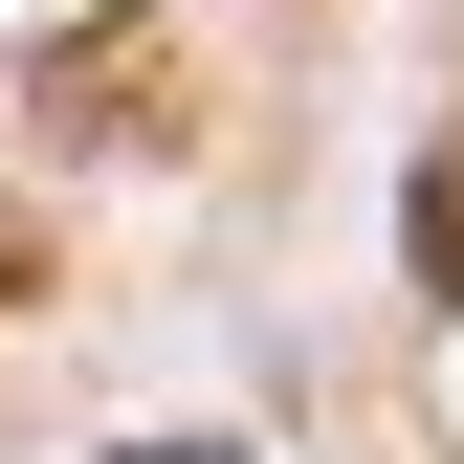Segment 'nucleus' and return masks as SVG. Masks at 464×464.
I'll return each mask as SVG.
<instances>
[{"label":"nucleus","instance_id":"f257e3e1","mask_svg":"<svg viewBox=\"0 0 464 464\" xmlns=\"http://www.w3.org/2000/svg\"><path fill=\"white\" fill-rule=\"evenodd\" d=\"M199 133V44L178 23H67L44 44V155H178Z\"/></svg>","mask_w":464,"mask_h":464},{"label":"nucleus","instance_id":"f03ea898","mask_svg":"<svg viewBox=\"0 0 464 464\" xmlns=\"http://www.w3.org/2000/svg\"><path fill=\"white\" fill-rule=\"evenodd\" d=\"M44 287H67V244H44V221L0 199V310H44Z\"/></svg>","mask_w":464,"mask_h":464}]
</instances>
